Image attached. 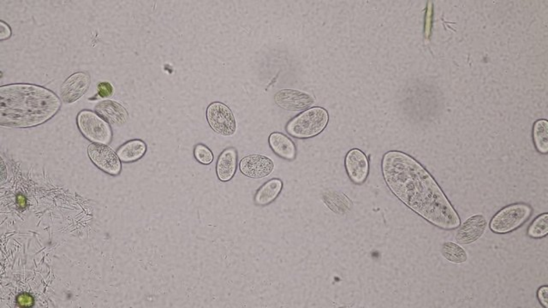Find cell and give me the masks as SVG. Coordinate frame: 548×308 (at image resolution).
I'll return each mask as SVG.
<instances>
[{
  "label": "cell",
  "instance_id": "obj_16",
  "mask_svg": "<svg viewBox=\"0 0 548 308\" xmlns=\"http://www.w3.org/2000/svg\"><path fill=\"white\" fill-rule=\"evenodd\" d=\"M283 189L282 181L274 178L263 184L255 194V203L260 207H265L273 203Z\"/></svg>",
  "mask_w": 548,
  "mask_h": 308
},
{
  "label": "cell",
  "instance_id": "obj_24",
  "mask_svg": "<svg viewBox=\"0 0 548 308\" xmlns=\"http://www.w3.org/2000/svg\"><path fill=\"white\" fill-rule=\"evenodd\" d=\"M537 297L540 304L544 307L548 308V287L547 285L540 287L537 291Z\"/></svg>",
  "mask_w": 548,
  "mask_h": 308
},
{
  "label": "cell",
  "instance_id": "obj_18",
  "mask_svg": "<svg viewBox=\"0 0 548 308\" xmlns=\"http://www.w3.org/2000/svg\"><path fill=\"white\" fill-rule=\"evenodd\" d=\"M533 140L540 154L548 153V122L546 119H540L534 125Z\"/></svg>",
  "mask_w": 548,
  "mask_h": 308
},
{
  "label": "cell",
  "instance_id": "obj_14",
  "mask_svg": "<svg viewBox=\"0 0 548 308\" xmlns=\"http://www.w3.org/2000/svg\"><path fill=\"white\" fill-rule=\"evenodd\" d=\"M237 153L233 147L227 148L219 155L216 165L217 176L220 182L227 183L237 172Z\"/></svg>",
  "mask_w": 548,
  "mask_h": 308
},
{
  "label": "cell",
  "instance_id": "obj_13",
  "mask_svg": "<svg viewBox=\"0 0 548 308\" xmlns=\"http://www.w3.org/2000/svg\"><path fill=\"white\" fill-rule=\"evenodd\" d=\"M95 111L106 121L115 126L126 125L129 119L126 109L119 103L112 101L99 102L95 105Z\"/></svg>",
  "mask_w": 548,
  "mask_h": 308
},
{
  "label": "cell",
  "instance_id": "obj_10",
  "mask_svg": "<svg viewBox=\"0 0 548 308\" xmlns=\"http://www.w3.org/2000/svg\"><path fill=\"white\" fill-rule=\"evenodd\" d=\"M487 221L482 214L471 216L458 226L456 240L462 245H469L478 240L486 232Z\"/></svg>",
  "mask_w": 548,
  "mask_h": 308
},
{
  "label": "cell",
  "instance_id": "obj_6",
  "mask_svg": "<svg viewBox=\"0 0 548 308\" xmlns=\"http://www.w3.org/2000/svg\"><path fill=\"white\" fill-rule=\"evenodd\" d=\"M206 120L215 133L233 136L237 130L236 119L231 110L222 102H213L206 109Z\"/></svg>",
  "mask_w": 548,
  "mask_h": 308
},
{
  "label": "cell",
  "instance_id": "obj_21",
  "mask_svg": "<svg viewBox=\"0 0 548 308\" xmlns=\"http://www.w3.org/2000/svg\"><path fill=\"white\" fill-rule=\"evenodd\" d=\"M194 155L195 159L202 165H208L213 161L212 151L204 144H198L195 146Z\"/></svg>",
  "mask_w": 548,
  "mask_h": 308
},
{
  "label": "cell",
  "instance_id": "obj_20",
  "mask_svg": "<svg viewBox=\"0 0 548 308\" xmlns=\"http://www.w3.org/2000/svg\"><path fill=\"white\" fill-rule=\"evenodd\" d=\"M548 234V214H540L529 225L528 236L534 239L543 238Z\"/></svg>",
  "mask_w": 548,
  "mask_h": 308
},
{
  "label": "cell",
  "instance_id": "obj_8",
  "mask_svg": "<svg viewBox=\"0 0 548 308\" xmlns=\"http://www.w3.org/2000/svg\"><path fill=\"white\" fill-rule=\"evenodd\" d=\"M274 101L280 107L290 112L304 111L315 102L312 95L296 90H280L274 96Z\"/></svg>",
  "mask_w": 548,
  "mask_h": 308
},
{
  "label": "cell",
  "instance_id": "obj_25",
  "mask_svg": "<svg viewBox=\"0 0 548 308\" xmlns=\"http://www.w3.org/2000/svg\"><path fill=\"white\" fill-rule=\"evenodd\" d=\"M19 203L22 207H24L25 205H26V200H25V198L23 196H22V201H20L19 199Z\"/></svg>",
  "mask_w": 548,
  "mask_h": 308
},
{
  "label": "cell",
  "instance_id": "obj_3",
  "mask_svg": "<svg viewBox=\"0 0 548 308\" xmlns=\"http://www.w3.org/2000/svg\"><path fill=\"white\" fill-rule=\"evenodd\" d=\"M329 122V115L322 107L306 110L286 125L288 134L298 139H309L322 133Z\"/></svg>",
  "mask_w": 548,
  "mask_h": 308
},
{
  "label": "cell",
  "instance_id": "obj_12",
  "mask_svg": "<svg viewBox=\"0 0 548 308\" xmlns=\"http://www.w3.org/2000/svg\"><path fill=\"white\" fill-rule=\"evenodd\" d=\"M90 86V76L87 73L77 72L71 75L61 87L62 101L70 104L79 100Z\"/></svg>",
  "mask_w": 548,
  "mask_h": 308
},
{
  "label": "cell",
  "instance_id": "obj_22",
  "mask_svg": "<svg viewBox=\"0 0 548 308\" xmlns=\"http://www.w3.org/2000/svg\"><path fill=\"white\" fill-rule=\"evenodd\" d=\"M113 91L115 90H113L112 85L108 81H102L98 84L97 93L99 96L102 99L112 97Z\"/></svg>",
  "mask_w": 548,
  "mask_h": 308
},
{
  "label": "cell",
  "instance_id": "obj_23",
  "mask_svg": "<svg viewBox=\"0 0 548 308\" xmlns=\"http://www.w3.org/2000/svg\"><path fill=\"white\" fill-rule=\"evenodd\" d=\"M17 303L20 307H32L35 305V299L30 294L23 293L17 296Z\"/></svg>",
  "mask_w": 548,
  "mask_h": 308
},
{
  "label": "cell",
  "instance_id": "obj_1",
  "mask_svg": "<svg viewBox=\"0 0 548 308\" xmlns=\"http://www.w3.org/2000/svg\"><path fill=\"white\" fill-rule=\"evenodd\" d=\"M382 172L394 196L436 227L457 229L460 218L430 173L410 155L391 151L384 155Z\"/></svg>",
  "mask_w": 548,
  "mask_h": 308
},
{
  "label": "cell",
  "instance_id": "obj_5",
  "mask_svg": "<svg viewBox=\"0 0 548 308\" xmlns=\"http://www.w3.org/2000/svg\"><path fill=\"white\" fill-rule=\"evenodd\" d=\"M81 134L95 143L108 144L112 141V129L104 119L91 111H81L77 116Z\"/></svg>",
  "mask_w": 548,
  "mask_h": 308
},
{
  "label": "cell",
  "instance_id": "obj_7",
  "mask_svg": "<svg viewBox=\"0 0 548 308\" xmlns=\"http://www.w3.org/2000/svg\"><path fill=\"white\" fill-rule=\"evenodd\" d=\"M88 154L94 164L101 171L117 176L122 170L121 161L115 152L104 144L94 143L88 148Z\"/></svg>",
  "mask_w": 548,
  "mask_h": 308
},
{
  "label": "cell",
  "instance_id": "obj_2",
  "mask_svg": "<svg viewBox=\"0 0 548 308\" xmlns=\"http://www.w3.org/2000/svg\"><path fill=\"white\" fill-rule=\"evenodd\" d=\"M1 125L25 128L41 125L58 112L61 101L52 91L30 84L0 88Z\"/></svg>",
  "mask_w": 548,
  "mask_h": 308
},
{
  "label": "cell",
  "instance_id": "obj_15",
  "mask_svg": "<svg viewBox=\"0 0 548 308\" xmlns=\"http://www.w3.org/2000/svg\"><path fill=\"white\" fill-rule=\"evenodd\" d=\"M269 146L273 153L286 161H294L297 155V148L289 137L282 133L274 132L270 134Z\"/></svg>",
  "mask_w": 548,
  "mask_h": 308
},
{
  "label": "cell",
  "instance_id": "obj_19",
  "mask_svg": "<svg viewBox=\"0 0 548 308\" xmlns=\"http://www.w3.org/2000/svg\"><path fill=\"white\" fill-rule=\"evenodd\" d=\"M441 254L451 263L460 265L468 260V254L459 244L447 242L441 247Z\"/></svg>",
  "mask_w": 548,
  "mask_h": 308
},
{
  "label": "cell",
  "instance_id": "obj_9",
  "mask_svg": "<svg viewBox=\"0 0 548 308\" xmlns=\"http://www.w3.org/2000/svg\"><path fill=\"white\" fill-rule=\"evenodd\" d=\"M240 171L253 179L266 178L273 172L274 163L271 158L262 154H251L240 161Z\"/></svg>",
  "mask_w": 548,
  "mask_h": 308
},
{
  "label": "cell",
  "instance_id": "obj_4",
  "mask_svg": "<svg viewBox=\"0 0 548 308\" xmlns=\"http://www.w3.org/2000/svg\"><path fill=\"white\" fill-rule=\"evenodd\" d=\"M533 209L525 203H515L507 205L498 212L490 222V229L493 233H511L521 227L531 217Z\"/></svg>",
  "mask_w": 548,
  "mask_h": 308
},
{
  "label": "cell",
  "instance_id": "obj_11",
  "mask_svg": "<svg viewBox=\"0 0 548 308\" xmlns=\"http://www.w3.org/2000/svg\"><path fill=\"white\" fill-rule=\"evenodd\" d=\"M345 169L349 178L355 184L364 183L368 178L369 163L366 156L361 150H352L345 157Z\"/></svg>",
  "mask_w": 548,
  "mask_h": 308
},
{
  "label": "cell",
  "instance_id": "obj_17",
  "mask_svg": "<svg viewBox=\"0 0 548 308\" xmlns=\"http://www.w3.org/2000/svg\"><path fill=\"white\" fill-rule=\"evenodd\" d=\"M147 152V145L141 140H131L124 143L117 150V154L121 161L133 163L141 159Z\"/></svg>",
  "mask_w": 548,
  "mask_h": 308
}]
</instances>
